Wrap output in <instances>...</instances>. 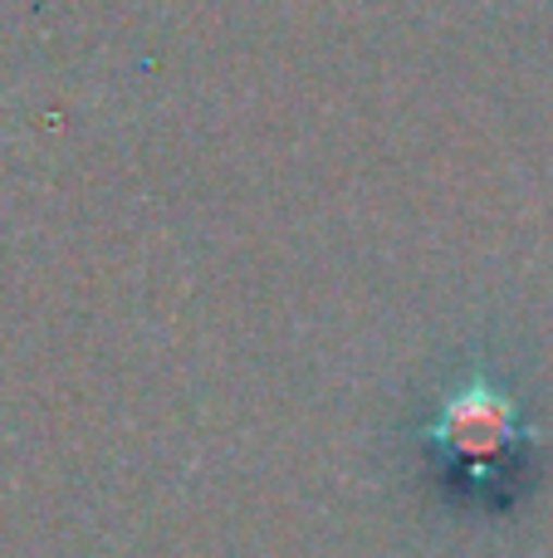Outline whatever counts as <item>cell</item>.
<instances>
[{"label":"cell","mask_w":553,"mask_h":558,"mask_svg":"<svg viewBox=\"0 0 553 558\" xmlns=\"http://www.w3.org/2000/svg\"><path fill=\"white\" fill-rule=\"evenodd\" d=\"M446 432L460 451H495L509 432V407L505 397H490V392H466L451 402L446 412Z\"/></svg>","instance_id":"1"}]
</instances>
